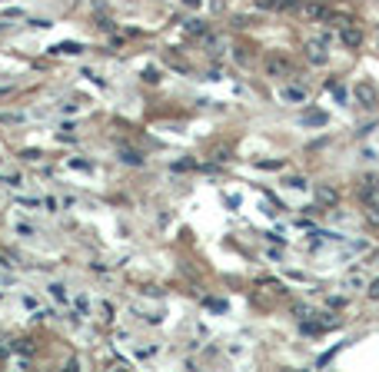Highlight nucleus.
I'll list each match as a JSON object with an SVG mask.
<instances>
[{"mask_svg":"<svg viewBox=\"0 0 379 372\" xmlns=\"http://www.w3.org/2000/svg\"><path fill=\"white\" fill-rule=\"evenodd\" d=\"M259 170H283V160H256Z\"/></svg>","mask_w":379,"mask_h":372,"instance_id":"16","label":"nucleus"},{"mask_svg":"<svg viewBox=\"0 0 379 372\" xmlns=\"http://www.w3.org/2000/svg\"><path fill=\"white\" fill-rule=\"evenodd\" d=\"M213 160H226V146H216V150H213Z\"/></svg>","mask_w":379,"mask_h":372,"instance_id":"26","label":"nucleus"},{"mask_svg":"<svg viewBox=\"0 0 379 372\" xmlns=\"http://www.w3.org/2000/svg\"><path fill=\"white\" fill-rule=\"evenodd\" d=\"M316 203H319V206H336V203H339V193H336L333 186L319 183L316 186Z\"/></svg>","mask_w":379,"mask_h":372,"instance_id":"7","label":"nucleus"},{"mask_svg":"<svg viewBox=\"0 0 379 372\" xmlns=\"http://www.w3.org/2000/svg\"><path fill=\"white\" fill-rule=\"evenodd\" d=\"M363 219H366L373 230H379V206H363Z\"/></svg>","mask_w":379,"mask_h":372,"instance_id":"13","label":"nucleus"},{"mask_svg":"<svg viewBox=\"0 0 379 372\" xmlns=\"http://www.w3.org/2000/svg\"><path fill=\"white\" fill-rule=\"evenodd\" d=\"M343 306H346V299H336V296L329 299V309H343Z\"/></svg>","mask_w":379,"mask_h":372,"instance_id":"27","label":"nucleus"},{"mask_svg":"<svg viewBox=\"0 0 379 372\" xmlns=\"http://www.w3.org/2000/svg\"><path fill=\"white\" fill-rule=\"evenodd\" d=\"M143 80H146V83H156V80H160V73H156L153 66H146V70H143Z\"/></svg>","mask_w":379,"mask_h":372,"instance_id":"21","label":"nucleus"},{"mask_svg":"<svg viewBox=\"0 0 379 372\" xmlns=\"http://www.w3.org/2000/svg\"><path fill=\"white\" fill-rule=\"evenodd\" d=\"M263 66H266L269 77H286V73H290V60L283 54H266V63Z\"/></svg>","mask_w":379,"mask_h":372,"instance_id":"2","label":"nucleus"},{"mask_svg":"<svg viewBox=\"0 0 379 372\" xmlns=\"http://www.w3.org/2000/svg\"><path fill=\"white\" fill-rule=\"evenodd\" d=\"M50 296H54L57 303H63V306H67V303H70L67 289H63V286H60V283H50Z\"/></svg>","mask_w":379,"mask_h":372,"instance_id":"15","label":"nucleus"},{"mask_svg":"<svg viewBox=\"0 0 379 372\" xmlns=\"http://www.w3.org/2000/svg\"><path fill=\"white\" fill-rule=\"evenodd\" d=\"M206 306H210V309H216V312H223V309H226V303H220V299H206Z\"/></svg>","mask_w":379,"mask_h":372,"instance_id":"24","label":"nucleus"},{"mask_svg":"<svg viewBox=\"0 0 379 372\" xmlns=\"http://www.w3.org/2000/svg\"><path fill=\"white\" fill-rule=\"evenodd\" d=\"M20 206H40V199H30V196H17Z\"/></svg>","mask_w":379,"mask_h":372,"instance_id":"23","label":"nucleus"},{"mask_svg":"<svg viewBox=\"0 0 379 372\" xmlns=\"http://www.w3.org/2000/svg\"><path fill=\"white\" fill-rule=\"evenodd\" d=\"M73 306H77V316H87V306H90V303H87V296L80 293L77 299H73Z\"/></svg>","mask_w":379,"mask_h":372,"instance_id":"17","label":"nucleus"},{"mask_svg":"<svg viewBox=\"0 0 379 372\" xmlns=\"http://www.w3.org/2000/svg\"><path fill=\"white\" fill-rule=\"evenodd\" d=\"M306 97H310V93H306V87H293V83L279 87V100H286V103H303Z\"/></svg>","mask_w":379,"mask_h":372,"instance_id":"5","label":"nucleus"},{"mask_svg":"<svg viewBox=\"0 0 379 372\" xmlns=\"http://www.w3.org/2000/svg\"><path fill=\"white\" fill-rule=\"evenodd\" d=\"M286 186H290V189H306V180H303V176H290V180H286Z\"/></svg>","mask_w":379,"mask_h":372,"instance_id":"18","label":"nucleus"},{"mask_svg":"<svg viewBox=\"0 0 379 372\" xmlns=\"http://www.w3.org/2000/svg\"><path fill=\"white\" fill-rule=\"evenodd\" d=\"M306 57H310L313 63L323 66L326 60H329V54H326V44H319V40H310V44H306Z\"/></svg>","mask_w":379,"mask_h":372,"instance_id":"8","label":"nucleus"},{"mask_svg":"<svg viewBox=\"0 0 379 372\" xmlns=\"http://www.w3.org/2000/svg\"><path fill=\"white\" fill-rule=\"evenodd\" d=\"M300 10L310 20H329V7L326 3H300Z\"/></svg>","mask_w":379,"mask_h":372,"instance_id":"6","label":"nucleus"},{"mask_svg":"<svg viewBox=\"0 0 379 372\" xmlns=\"http://www.w3.org/2000/svg\"><path fill=\"white\" fill-rule=\"evenodd\" d=\"M329 93H333L336 103H346V97H349V93H346V87H343V83H336V80H329Z\"/></svg>","mask_w":379,"mask_h":372,"instance_id":"14","label":"nucleus"},{"mask_svg":"<svg viewBox=\"0 0 379 372\" xmlns=\"http://www.w3.org/2000/svg\"><path fill=\"white\" fill-rule=\"evenodd\" d=\"M339 40L346 47H363V30L356 23H339Z\"/></svg>","mask_w":379,"mask_h":372,"instance_id":"3","label":"nucleus"},{"mask_svg":"<svg viewBox=\"0 0 379 372\" xmlns=\"http://www.w3.org/2000/svg\"><path fill=\"white\" fill-rule=\"evenodd\" d=\"M343 286H346V289H366V286H369V276L363 273V269H349V273L343 276Z\"/></svg>","mask_w":379,"mask_h":372,"instance_id":"4","label":"nucleus"},{"mask_svg":"<svg viewBox=\"0 0 379 372\" xmlns=\"http://www.w3.org/2000/svg\"><path fill=\"white\" fill-rule=\"evenodd\" d=\"M54 54H83V44H77V40H67V44H57Z\"/></svg>","mask_w":379,"mask_h":372,"instance_id":"11","label":"nucleus"},{"mask_svg":"<svg viewBox=\"0 0 379 372\" xmlns=\"http://www.w3.org/2000/svg\"><path fill=\"white\" fill-rule=\"evenodd\" d=\"M366 249H369L366 240H353V243H349V252H366Z\"/></svg>","mask_w":379,"mask_h":372,"instance_id":"20","label":"nucleus"},{"mask_svg":"<svg viewBox=\"0 0 379 372\" xmlns=\"http://www.w3.org/2000/svg\"><path fill=\"white\" fill-rule=\"evenodd\" d=\"M293 312H296L300 319H313V316H316V312H313L310 306H303V303H300V306H293Z\"/></svg>","mask_w":379,"mask_h":372,"instance_id":"19","label":"nucleus"},{"mask_svg":"<svg viewBox=\"0 0 379 372\" xmlns=\"http://www.w3.org/2000/svg\"><path fill=\"white\" fill-rule=\"evenodd\" d=\"M17 233H23V236H34V226H27V223H17Z\"/></svg>","mask_w":379,"mask_h":372,"instance_id":"25","label":"nucleus"},{"mask_svg":"<svg viewBox=\"0 0 379 372\" xmlns=\"http://www.w3.org/2000/svg\"><path fill=\"white\" fill-rule=\"evenodd\" d=\"M353 93H356V100H359V107H363V110H376L379 107V90L373 87V83H366V80L356 83Z\"/></svg>","mask_w":379,"mask_h":372,"instance_id":"1","label":"nucleus"},{"mask_svg":"<svg viewBox=\"0 0 379 372\" xmlns=\"http://www.w3.org/2000/svg\"><path fill=\"white\" fill-rule=\"evenodd\" d=\"M366 293L373 296V299H379V279H369V286H366Z\"/></svg>","mask_w":379,"mask_h":372,"instance_id":"22","label":"nucleus"},{"mask_svg":"<svg viewBox=\"0 0 379 372\" xmlns=\"http://www.w3.org/2000/svg\"><path fill=\"white\" fill-rule=\"evenodd\" d=\"M259 7H269V10H300V0H259Z\"/></svg>","mask_w":379,"mask_h":372,"instance_id":"9","label":"nucleus"},{"mask_svg":"<svg viewBox=\"0 0 379 372\" xmlns=\"http://www.w3.org/2000/svg\"><path fill=\"white\" fill-rule=\"evenodd\" d=\"M120 160L126 166H143V156L136 153V150H120Z\"/></svg>","mask_w":379,"mask_h":372,"instance_id":"12","label":"nucleus"},{"mask_svg":"<svg viewBox=\"0 0 379 372\" xmlns=\"http://www.w3.org/2000/svg\"><path fill=\"white\" fill-rule=\"evenodd\" d=\"M303 123H306V126H326L329 117H326L323 110H310V113H303Z\"/></svg>","mask_w":379,"mask_h":372,"instance_id":"10","label":"nucleus"}]
</instances>
